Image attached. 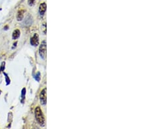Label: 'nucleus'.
Instances as JSON below:
<instances>
[{
    "label": "nucleus",
    "instance_id": "nucleus-1",
    "mask_svg": "<svg viewBox=\"0 0 146 129\" xmlns=\"http://www.w3.org/2000/svg\"><path fill=\"white\" fill-rule=\"evenodd\" d=\"M35 117L37 121L38 122L40 125H44V123H45V119H44V114L42 113V110L40 107H36L35 109Z\"/></svg>",
    "mask_w": 146,
    "mask_h": 129
},
{
    "label": "nucleus",
    "instance_id": "nucleus-2",
    "mask_svg": "<svg viewBox=\"0 0 146 129\" xmlns=\"http://www.w3.org/2000/svg\"><path fill=\"white\" fill-rule=\"evenodd\" d=\"M39 53L40 55V57L42 59L45 58L46 53V43L45 41L42 42L40 46Z\"/></svg>",
    "mask_w": 146,
    "mask_h": 129
},
{
    "label": "nucleus",
    "instance_id": "nucleus-3",
    "mask_svg": "<svg viewBox=\"0 0 146 129\" xmlns=\"http://www.w3.org/2000/svg\"><path fill=\"white\" fill-rule=\"evenodd\" d=\"M40 99L43 105L46 104V89H44L40 94Z\"/></svg>",
    "mask_w": 146,
    "mask_h": 129
},
{
    "label": "nucleus",
    "instance_id": "nucleus-4",
    "mask_svg": "<svg viewBox=\"0 0 146 129\" xmlns=\"http://www.w3.org/2000/svg\"><path fill=\"white\" fill-rule=\"evenodd\" d=\"M30 43L31 44V45L34 46H36L39 43V40H38V36L37 34H35L34 36L31 39Z\"/></svg>",
    "mask_w": 146,
    "mask_h": 129
},
{
    "label": "nucleus",
    "instance_id": "nucleus-5",
    "mask_svg": "<svg viewBox=\"0 0 146 129\" xmlns=\"http://www.w3.org/2000/svg\"><path fill=\"white\" fill-rule=\"evenodd\" d=\"M46 11V4L45 3H42L39 7V13L41 15H43Z\"/></svg>",
    "mask_w": 146,
    "mask_h": 129
},
{
    "label": "nucleus",
    "instance_id": "nucleus-6",
    "mask_svg": "<svg viewBox=\"0 0 146 129\" xmlns=\"http://www.w3.org/2000/svg\"><path fill=\"white\" fill-rule=\"evenodd\" d=\"M20 31L19 29H16L15 31H13V39H18L19 37H20Z\"/></svg>",
    "mask_w": 146,
    "mask_h": 129
},
{
    "label": "nucleus",
    "instance_id": "nucleus-7",
    "mask_svg": "<svg viewBox=\"0 0 146 129\" xmlns=\"http://www.w3.org/2000/svg\"><path fill=\"white\" fill-rule=\"evenodd\" d=\"M23 13H24V11H20L18 12V15H17L18 20H22V18H23Z\"/></svg>",
    "mask_w": 146,
    "mask_h": 129
},
{
    "label": "nucleus",
    "instance_id": "nucleus-8",
    "mask_svg": "<svg viewBox=\"0 0 146 129\" xmlns=\"http://www.w3.org/2000/svg\"><path fill=\"white\" fill-rule=\"evenodd\" d=\"M35 2V0H28V4H29L31 6L33 5Z\"/></svg>",
    "mask_w": 146,
    "mask_h": 129
}]
</instances>
